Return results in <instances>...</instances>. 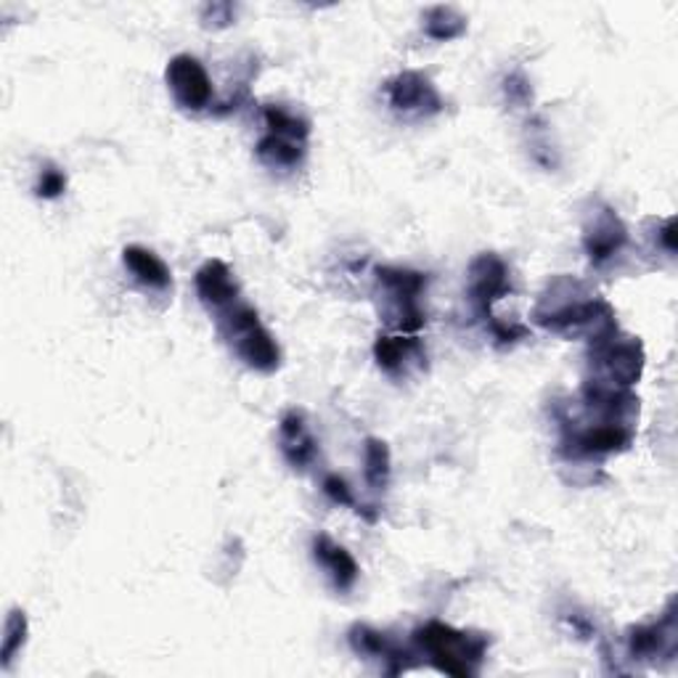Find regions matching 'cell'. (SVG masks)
<instances>
[{"label":"cell","mask_w":678,"mask_h":678,"mask_svg":"<svg viewBox=\"0 0 678 678\" xmlns=\"http://www.w3.org/2000/svg\"><path fill=\"white\" fill-rule=\"evenodd\" d=\"M260 162L273 170H294L305 160V143L281 139V135L265 133L257 143Z\"/></svg>","instance_id":"obj_18"},{"label":"cell","mask_w":678,"mask_h":678,"mask_svg":"<svg viewBox=\"0 0 678 678\" xmlns=\"http://www.w3.org/2000/svg\"><path fill=\"white\" fill-rule=\"evenodd\" d=\"M674 641L676 623L670 613L660 623L631 628V634H628V649H631L634 657H657L662 652H674Z\"/></svg>","instance_id":"obj_15"},{"label":"cell","mask_w":678,"mask_h":678,"mask_svg":"<svg viewBox=\"0 0 678 678\" xmlns=\"http://www.w3.org/2000/svg\"><path fill=\"white\" fill-rule=\"evenodd\" d=\"M64 191H67V175L61 173V170L45 168L43 173H40L36 186L38 196H43V200H57V196L64 194Z\"/></svg>","instance_id":"obj_23"},{"label":"cell","mask_w":678,"mask_h":678,"mask_svg":"<svg viewBox=\"0 0 678 678\" xmlns=\"http://www.w3.org/2000/svg\"><path fill=\"white\" fill-rule=\"evenodd\" d=\"M374 358L380 368L395 376L406 374L411 363L427 361L422 342L416 337H403V334H380L374 345Z\"/></svg>","instance_id":"obj_13"},{"label":"cell","mask_w":678,"mask_h":678,"mask_svg":"<svg viewBox=\"0 0 678 678\" xmlns=\"http://www.w3.org/2000/svg\"><path fill=\"white\" fill-rule=\"evenodd\" d=\"M509 292V265L498 255H479L469 265V297L485 324L493 321V303Z\"/></svg>","instance_id":"obj_8"},{"label":"cell","mask_w":678,"mask_h":678,"mask_svg":"<svg viewBox=\"0 0 678 678\" xmlns=\"http://www.w3.org/2000/svg\"><path fill=\"white\" fill-rule=\"evenodd\" d=\"M414 641L427 652L429 662H433L441 674L456 678L475 676L477 666L485 657V649H488V639H485V636L456 631V628L437 620L416 628Z\"/></svg>","instance_id":"obj_2"},{"label":"cell","mask_w":678,"mask_h":678,"mask_svg":"<svg viewBox=\"0 0 678 678\" xmlns=\"http://www.w3.org/2000/svg\"><path fill=\"white\" fill-rule=\"evenodd\" d=\"M536 318L549 332L567 334V337L588 334V340H597L609 328L618 326L613 307L605 300L586 294L584 284L573 279L554 281L536 307Z\"/></svg>","instance_id":"obj_1"},{"label":"cell","mask_w":678,"mask_h":678,"mask_svg":"<svg viewBox=\"0 0 678 678\" xmlns=\"http://www.w3.org/2000/svg\"><path fill=\"white\" fill-rule=\"evenodd\" d=\"M506 95H509L515 104H523V101L530 99V82H527L523 74H509V78H506Z\"/></svg>","instance_id":"obj_25"},{"label":"cell","mask_w":678,"mask_h":678,"mask_svg":"<svg viewBox=\"0 0 678 678\" xmlns=\"http://www.w3.org/2000/svg\"><path fill=\"white\" fill-rule=\"evenodd\" d=\"M324 493H326L328 498H332L334 504H340V506H355V498H353L351 485H347L345 479H342L340 475H328V477L324 479Z\"/></svg>","instance_id":"obj_24"},{"label":"cell","mask_w":678,"mask_h":678,"mask_svg":"<svg viewBox=\"0 0 678 678\" xmlns=\"http://www.w3.org/2000/svg\"><path fill=\"white\" fill-rule=\"evenodd\" d=\"M164 80H168L170 91H173V99L183 109H189V112H202V109L210 107L212 82L200 59L181 53V57H175L168 64Z\"/></svg>","instance_id":"obj_7"},{"label":"cell","mask_w":678,"mask_h":678,"mask_svg":"<svg viewBox=\"0 0 678 678\" xmlns=\"http://www.w3.org/2000/svg\"><path fill=\"white\" fill-rule=\"evenodd\" d=\"M27 641V618L22 609H11L9 620H6V636H3V666L9 668L13 655L24 647Z\"/></svg>","instance_id":"obj_22"},{"label":"cell","mask_w":678,"mask_h":678,"mask_svg":"<svg viewBox=\"0 0 678 678\" xmlns=\"http://www.w3.org/2000/svg\"><path fill=\"white\" fill-rule=\"evenodd\" d=\"M196 292L200 300L210 311L223 313L225 307L236 305L239 284L223 260H208L200 271H196Z\"/></svg>","instance_id":"obj_11"},{"label":"cell","mask_w":678,"mask_h":678,"mask_svg":"<svg viewBox=\"0 0 678 678\" xmlns=\"http://www.w3.org/2000/svg\"><path fill=\"white\" fill-rule=\"evenodd\" d=\"M591 342V366L597 372V380L613 387L631 389L639 382L644 368L641 342L634 337H623L618 326L609 328V332Z\"/></svg>","instance_id":"obj_4"},{"label":"cell","mask_w":678,"mask_h":678,"mask_svg":"<svg viewBox=\"0 0 678 678\" xmlns=\"http://www.w3.org/2000/svg\"><path fill=\"white\" fill-rule=\"evenodd\" d=\"M628 242L626 225L620 223V217L615 215L609 208H601L588 217L586 231H584V246L588 252V260L594 265L607 263L613 260Z\"/></svg>","instance_id":"obj_9"},{"label":"cell","mask_w":678,"mask_h":678,"mask_svg":"<svg viewBox=\"0 0 678 678\" xmlns=\"http://www.w3.org/2000/svg\"><path fill=\"white\" fill-rule=\"evenodd\" d=\"M281 454L294 469H307L313 464V458L318 456V443L311 435L303 414L290 411V414L281 419Z\"/></svg>","instance_id":"obj_12"},{"label":"cell","mask_w":678,"mask_h":678,"mask_svg":"<svg viewBox=\"0 0 678 678\" xmlns=\"http://www.w3.org/2000/svg\"><path fill=\"white\" fill-rule=\"evenodd\" d=\"M221 334L229 342L231 351L242 358L246 366L255 372L271 374L281 363V351L271 332L260 324L255 307L250 305H231L221 313Z\"/></svg>","instance_id":"obj_3"},{"label":"cell","mask_w":678,"mask_h":678,"mask_svg":"<svg viewBox=\"0 0 678 678\" xmlns=\"http://www.w3.org/2000/svg\"><path fill=\"white\" fill-rule=\"evenodd\" d=\"M380 284L393 303L395 328L401 332H419L424 326V313L419 307V294L427 286V279L416 271L406 269H380L376 271Z\"/></svg>","instance_id":"obj_5"},{"label":"cell","mask_w":678,"mask_h":678,"mask_svg":"<svg viewBox=\"0 0 678 678\" xmlns=\"http://www.w3.org/2000/svg\"><path fill=\"white\" fill-rule=\"evenodd\" d=\"M313 554H316V559L326 567V573L332 575L334 586H337L340 591H347V588L355 586L361 570L351 557V551L342 549V546L334 544L328 536H316V540H313Z\"/></svg>","instance_id":"obj_14"},{"label":"cell","mask_w":678,"mask_h":678,"mask_svg":"<svg viewBox=\"0 0 678 678\" xmlns=\"http://www.w3.org/2000/svg\"><path fill=\"white\" fill-rule=\"evenodd\" d=\"M634 441V427L628 422L601 419L599 424H588L578 435H573L575 456H607L620 454Z\"/></svg>","instance_id":"obj_10"},{"label":"cell","mask_w":678,"mask_h":678,"mask_svg":"<svg viewBox=\"0 0 678 678\" xmlns=\"http://www.w3.org/2000/svg\"><path fill=\"white\" fill-rule=\"evenodd\" d=\"M385 93L389 107L408 120L433 118L443 112V99L433 85V80L424 78L422 72H401L393 80L385 82Z\"/></svg>","instance_id":"obj_6"},{"label":"cell","mask_w":678,"mask_h":678,"mask_svg":"<svg viewBox=\"0 0 678 678\" xmlns=\"http://www.w3.org/2000/svg\"><path fill=\"white\" fill-rule=\"evenodd\" d=\"M351 644L355 652L361 655H368V657H382V660L393 662V668H389V674H401V670H406V662H403V655L398 647H395L393 641L387 639L385 634L374 631V628L368 626H355L351 631Z\"/></svg>","instance_id":"obj_17"},{"label":"cell","mask_w":678,"mask_h":678,"mask_svg":"<svg viewBox=\"0 0 678 678\" xmlns=\"http://www.w3.org/2000/svg\"><path fill=\"white\" fill-rule=\"evenodd\" d=\"M263 118H265V128H269V133L281 135V139L305 143L307 135H311V125H307V120L297 118V114L286 112V109H281V107H265Z\"/></svg>","instance_id":"obj_20"},{"label":"cell","mask_w":678,"mask_h":678,"mask_svg":"<svg viewBox=\"0 0 678 678\" xmlns=\"http://www.w3.org/2000/svg\"><path fill=\"white\" fill-rule=\"evenodd\" d=\"M464 30H467V19L451 6H435V9L424 13V32L433 40H441V43L464 36Z\"/></svg>","instance_id":"obj_19"},{"label":"cell","mask_w":678,"mask_h":678,"mask_svg":"<svg viewBox=\"0 0 678 678\" xmlns=\"http://www.w3.org/2000/svg\"><path fill=\"white\" fill-rule=\"evenodd\" d=\"M662 244H666L668 252H676V221L670 217V221H666V225H662Z\"/></svg>","instance_id":"obj_26"},{"label":"cell","mask_w":678,"mask_h":678,"mask_svg":"<svg viewBox=\"0 0 678 678\" xmlns=\"http://www.w3.org/2000/svg\"><path fill=\"white\" fill-rule=\"evenodd\" d=\"M122 260H125L128 271L133 273L135 281L149 290H168L173 284V276H170V269L164 265L162 257H156L152 250L139 244H130L122 252Z\"/></svg>","instance_id":"obj_16"},{"label":"cell","mask_w":678,"mask_h":678,"mask_svg":"<svg viewBox=\"0 0 678 678\" xmlns=\"http://www.w3.org/2000/svg\"><path fill=\"white\" fill-rule=\"evenodd\" d=\"M363 462H366L368 485H372V488H385L389 483V472H393V467H389L387 443L376 441V437L366 441V456H363Z\"/></svg>","instance_id":"obj_21"}]
</instances>
